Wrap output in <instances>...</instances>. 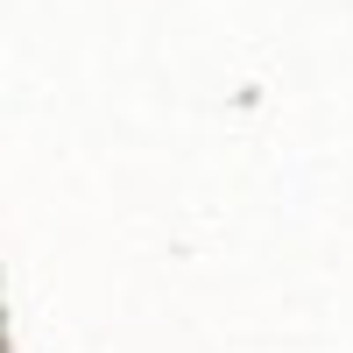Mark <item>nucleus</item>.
I'll return each instance as SVG.
<instances>
[]
</instances>
